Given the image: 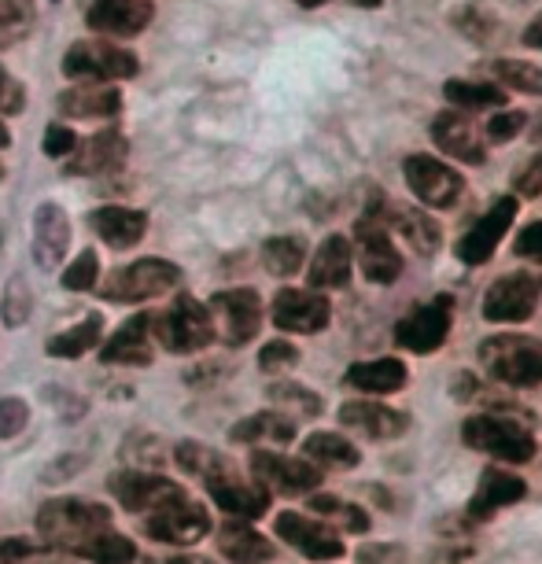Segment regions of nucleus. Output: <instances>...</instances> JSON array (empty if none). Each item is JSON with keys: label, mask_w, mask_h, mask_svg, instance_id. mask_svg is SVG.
<instances>
[{"label": "nucleus", "mask_w": 542, "mask_h": 564, "mask_svg": "<svg viewBox=\"0 0 542 564\" xmlns=\"http://www.w3.org/2000/svg\"><path fill=\"white\" fill-rule=\"evenodd\" d=\"M111 528V509L97 502H78V498H56L41 506L37 531L48 546L56 550H78L93 531Z\"/></svg>", "instance_id": "f257e3e1"}, {"label": "nucleus", "mask_w": 542, "mask_h": 564, "mask_svg": "<svg viewBox=\"0 0 542 564\" xmlns=\"http://www.w3.org/2000/svg\"><path fill=\"white\" fill-rule=\"evenodd\" d=\"M462 440L465 446L506 465H528L535 457V435L520 421L502 417V413H476L462 424Z\"/></svg>", "instance_id": "f03ea898"}, {"label": "nucleus", "mask_w": 542, "mask_h": 564, "mask_svg": "<svg viewBox=\"0 0 542 564\" xmlns=\"http://www.w3.org/2000/svg\"><path fill=\"white\" fill-rule=\"evenodd\" d=\"M152 328L170 355H196L218 339L210 306L199 303L196 295H177L166 314L152 317Z\"/></svg>", "instance_id": "7ed1b4c3"}, {"label": "nucleus", "mask_w": 542, "mask_h": 564, "mask_svg": "<svg viewBox=\"0 0 542 564\" xmlns=\"http://www.w3.org/2000/svg\"><path fill=\"white\" fill-rule=\"evenodd\" d=\"M484 369L509 388H539L542 384V339L535 336H491L480 347Z\"/></svg>", "instance_id": "20e7f679"}, {"label": "nucleus", "mask_w": 542, "mask_h": 564, "mask_svg": "<svg viewBox=\"0 0 542 564\" xmlns=\"http://www.w3.org/2000/svg\"><path fill=\"white\" fill-rule=\"evenodd\" d=\"M63 74L74 82H130L141 74V59L111 41H74L63 56Z\"/></svg>", "instance_id": "39448f33"}, {"label": "nucleus", "mask_w": 542, "mask_h": 564, "mask_svg": "<svg viewBox=\"0 0 542 564\" xmlns=\"http://www.w3.org/2000/svg\"><path fill=\"white\" fill-rule=\"evenodd\" d=\"M181 284V265L166 259H137L122 270H115L100 284V295L111 303H148L174 292Z\"/></svg>", "instance_id": "423d86ee"}, {"label": "nucleus", "mask_w": 542, "mask_h": 564, "mask_svg": "<svg viewBox=\"0 0 542 564\" xmlns=\"http://www.w3.org/2000/svg\"><path fill=\"white\" fill-rule=\"evenodd\" d=\"M355 240H358L361 276H366L369 284H395L399 273H402V254L395 248V240H391L380 196H377V207H369L366 215H361L358 229H355Z\"/></svg>", "instance_id": "0eeeda50"}, {"label": "nucleus", "mask_w": 542, "mask_h": 564, "mask_svg": "<svg viewBox=\"0 0 542 564\" xmlns=\"http://www.w3.org/2000/svg\"><path fill=\"white\" fill-rule=\"evenodd\" d=\"M402 174H406L410 193L421 199L429 210H451L458 207V199L465 193V177L454 170L451 163H440V159L413 152L402 163Z\"/></svg>", "instance_id": "6e6552de"}, {"label": "nucleus", "mask_w": 542, "mask_h": 564, "mask_svg": "<svg viewBox=\"0 0 542 564\" xmlns=\"http://www.w3.org/2000/svg\"><path fill=\"white\" fill-rule=\"evenodd\" d=\"M542 295V281L535 273L520 270V273H506L487 289L484 295V317L495 325H520L535 314Z\"/></svg>", "instance_id": "1a4fd4ad"}, {"label": "nucleus", "mask_w": 542, "mask_h": 564, "mask_svg": "<svg viewBox=\"0 0 542 564\" xmlns=\"http://www.w3.org/2000/svg\"><path fill=\"white\" fill-rule=\"evenodd\" d=\"M144 531L159 542H170V546H193L210 531V517L204 506L181 491L152 509V520L144 524Z\"/></svg>", "instance_id": "9d476101"}, {"label": "nucleus", "mask_w": 542, "mask_h": 564, "mask_svg": "<svg viewBox=\"0 0 542 564\" xmlns=\"http://www.w3.org/2000/svg\"><path fill=\"white\" fill-rule=\"evenodd\" d=\"M454 325V300L451 295H435L432 303L418 306L395 325V344L406 347L410 355H432L446 344Z\"/></svg>", "instance_id": "9b49d317"}, {"label": "nucleus", "mask_w": 542, "mask_h": 564, "mask_svg": "<svg viewBox=\"0 0 542 564\" xmlns=\"http://www.w3.org/2000/svg\"><path fill=\"white\" fill-rule=\"evenodd\" d=\"M210 317H215V333L229 347H243L259 336L262 328V300L254 289H229L210 300Z\"/></svg>", "instance_id": "f8f14e48"}, {"label": "nucleus", "mask_w": 542, "mask_h": 564, "mask_svg": "<svg viewBox=\"0 0 542 564\" xmlns=\"http://www.w3.org/2000/svg\"><path fill=\"white\" fill-rule=\"evenodd\" d=\"M270 317L281 333L314 336L333 322V303H328V295L317 292V289H281L278 295H273V314Z\"/></svg>", "instance_id": "ddd939ff"}, {"label": "nucleus", "mask_w": 542, "mask_h": 564, "mask_svg": "<svg viewBox=\"0 0 542 564\" xmlns=\"http://www.w3.org/2000/svg\"><path fill=\"white\" fill-rule=\"evenodd\" d=\"M251 476L262 487H273L281 495H311L325 480V473L314 462H306V457H284L273 451L251 454Z\"/></svg>", "instance_id": "4468645a"}, {"label": "nucleus", "mask_w": 542, "mask_h": 564, "mask_svg": "<svg viewBox=\"0 0 542 564\" xmlns=\"http://www.w3.org/2000/svg\"><path fill=\"white\" fill-rule=\"evenodd\" d=\"M517 210H520V199L517 196L495 199L491 210H484V215L473 221V229L458 240V259L465 265H484L495 254L498 243H502L509 226H513Z\"/></svg>", "instance_id": "2eb2a0df"}, {"label": "nucleus", "mask_w": 542, "mask_h": 564, "mask_svg": "<svg viewBox=\"0 0 542 564\" xmlns=\"http://www.w3.org/2000/svg\"><path fill=\"white\" fill-rule=\"evenodd\" d=\"M207 484V491L210 498H215V506L221 509V513H229V517H240V520H254V517H262L265 509H270V487H262L259 480L248 484V480H240V473L237 468H221V473H215Z\"/></svg>", "instance_id": "dca6fc26"}, {"label": "nucleus", "mask_w": 542, "mask_h": 564, "mask_svg": "<svg viewBox=\"0 0 542 564\" xmlns=\"http://www.w3.org/2000/svg\"><path fill=\"white\" fill-rule=\"evenodd\" d=\"M432 141L443 155L458 159V163L480 166L487 159V141L484 133L476 130V122L469 115H462L458 108H446L432 119Z\"/></svg>", "instance_id": "f3484780"}, {"label": "nucleus", "mask_w": 542, "mask_h": 564, "mask_svg": "<svg viewBox=\"0 0 542 564\" xmlns=\"http://www.w3.org/2000/svg\"><path fill=\"white\" fill-rule=\"evenodd\" d=\"M155 4L152 0H93L85 12V26L104 37H137L152 26Z\"/></svg>", "instance_id": "a211bd4d"}, {"label": "nucleus", "mask_w": 542, "mask_h": 564, "mask_svg": "<svg viewBox=\"0 0 542 564\" xmlns=\"http://www.w3.org/2000/svg\"><path fill=\"white\" fill-rule=\"evenodd\" d=\"M273 528H278V539H284L289 546H295L303 557H311V561L344 557V539H339L325 520H311L303 513H281Z\"/></svg>", "instance_id": "6ab92c4d"}, {"label": "nucleus", "mask_w": 542, "mask_h": 564, "mask_svg": "<svg viewBox=\"0 0 542 564\" xmlns=\"http://www.w3.org/2000/svg\"><path fill=\"white\" fill-rule=\"evenodd\" d=\"M126 152H130V144H126V137L119 130H100V133H93L89 141L74 144V152L67 155L63 170L74 177L111 174V170H119L126 163Z\"/></svg>", "instance_id": "aec40b11"}, {"label": "nucleus", "mask_w": 542, "mask_h": 564, "mask_svg": "<svg viewBox=\"0 0 542 564\" xmlns=\"http://www.w3.org/2000/svg\"><path fill=\"white\" fill-rule=\"evenodd\" d=\"M122 93L111 82H82L56 97V108L67 119H115L122 115Z\"/></svg>", "instance_id": "412c9836"}, {"label": "nucleus", "mask_w": 542, "mask_h": 564, "mask_svg": "<svg viewBox=\"0 0 542 564\" xmlns=\"http://www.w3.org/2000/svg\"><path fill=\"white\" fill-rule=\"evenodd\" d=\"M100 361L108 366H148L152 361V311H137L130 322L119 325L108 344L100 347Z\"/></svg>", "instance_id": "4be33fe9"}, {"label": "nucleus", "mask_w": 542, "mask_h": 564, "mask_svg": "<svg viewBox=\"0 0 542 564\" xmlns=\"http://www.w3.org/2000/svg\"><path fill=\"white\" fill-rule=\"evenodd\" d=\"M524 495H528L524 476L506 473V468H484L480 484H476V491H473L469 509H465V513H469L473 520H487V517H495L498 509L520 502Z\"/></svg>", "instance_id": "5701e85b"}, {"label": "nucleus", "mask_w": 542, "mask_h": 564, "mask_svg": "<svg viewBox=\"0 0 542 564\" xmlns=\"http://www.w3.org/2000/svg\"><path fill=\"white\" fill-rule=\"evenodd\" d=\"M339 424L344 429H355L369 440H399L406 432L410 417L399 410L384 406V402H373V399H355L347 406H339Z\"/></svg>", "instance_id": "b1692460"}, {"label": "nucleus", "mask_w": 542, "mask_h": 564, "mask_svg": "<svg viewBox=\"0 0 542 564\" xmlns=\"http://www.w3.org/2000/svg\"><path fill=\"white\" fill-rule=\"evenodd\" d=\"M71 248V218L59 204H41L34 210V259L41 270H56Z\"/></svg>", "instance_id": "393cba45"}, {"label": "nucleus", "mask_w": 542, "mask_h": 564, "mask_svg": "<svg viewBox=\"0 0 542 564\" xmlns=\"http://www.w3.org/2000/svg\"><path fill=\"white\" fill-rule=\"evenodd\" d=\"M111 491L122 502V509L130 513H152L155 506H163L166 498L181 495V487L166 476H152V473H119L111 476Z\"/></svg>", "instance_id": "a878e982"}, {"label": "nucleus", "mask_w": 542, "mask_h": 564, "mask_svg": "<svg viewBox=\"0 0 542 564\" xmlns=\"http://www.w3.org/2000/svg\"><path fill=\"white\" fill-rule=\"evenodd\" d=\"M350 262H355V251H350V240L344 232H333V237H325L317 243L314 259H311V289L317 292H333V289H344L350 281Z\"/></svg>", "instance_id": "bb28decb"}, {"label": "nucleus", "mask_w": 542, "mask_h": 564, "mask_svg": "<svg viewBox=\"0 0 542 564\" xmlns=\"http://www.w3.org/2000/svg\"><path fill=\"white\" fill-rule=\"evenodd\" d=\"M89 226L93 232L108 243V248H137L148 232V215L144 210H133V207H122V204H111V207H97L89 215Z\"/></svg>", "instance_id": "cd10ccee"}, {"label": "nucleus", "mask_w": 542, "mask_h": 564, "mask_svg": "<svg viewBox=\"0 0 542 564\" xmlns=\"http://www.w3.org/2000/svg\"><path fill=\"white\" fill-rule=\"evenodd\" d=\"M218 550H221V557L232 564H265V561H273V553H278V546H270V539L259 535L251 524H243L240 517H232L221 524Z\"/></svg>", "instance_id": "c85d7f7f"}, {"label": "nucleus", "mask_w": 542, "mask_h": 564, "mask_svg": "<svg viewBox=\"0 0 542 564\" xmlns=\"http://www.w3.org/2000/svg\"><path fill=\"white\" fill-rule=\"evenodd\" d=\"M344 380L350 388L366 391V395H395V391L406 388L410 372L399 358H373V361H355Z\"/></svg>", "instance_id": "c756f323"}, {"label": "nucleus", "mask_w": 542, "mask_h": 564, "mask_svg": "<svg viewBox=\"0 0 542 564\" xmlns=\"http://www.w3.org/2000/svg\"><path fill=\"white\" fill-rule=\"evenodd\" d=\"M303 457L317 468H358L361 451L339 432H314L303 440Z\"/></svg>", "instance_id": "7c9ffc66"}, {"label": "nucleus", "mask_w": 542, "mask_h": 564, "mask_svg": "<svg viewBox=\"0 0 542 564\" xmlns=\"http://www.w3.org/2000/svg\"><path fill=\"white\" fill-rule=\"evenodd\" d=\"M384 221H388V229H395L406 237V243L418 254H435L440 251V226L429 218V215H421V210H410V207H384Z\"/></svg>", "instance_id": "2f4dec72"}, {"label": "nucleus", "mask_w": 542, "mask_h": 564, "mask_svg": "<svg viewBox=\"0 0 542 564\" xmlns=\"http://www.w3.org/2000/svg\"><path fill=\"white\" fill-rule=\"evenodd\" d=\"M232 440L237 443H292L295 440V421L289 417V413L262 410V413H251V417L237 421Z\"/></svg>", "instance_id": "473e14b6"}, {"label": "nucleus", "mask_w": 542, "mask_h": 564, "mask_svg": "<svg viewBox=\"0 0 542 564\" xmlns=\"http://www.w3.org/2000/svg\"><path fill=\"white\" fill-rule=\"evenodd\" d=\"M443 97L451 108L458 111H495L506 104V89H498L495 82H446L443 85Z\"/></svg>", "instance_id": "72a5a7b5"}, {"label": "nucleus", "mask_w": 542, "mask_h": 564, "mask_svg": "<svg viewBox=\"0 0 542 564\" xmlns=\"http://www.w3.org/2000/svg\"><path fill=\"white\" fill-rule=\"evenodd\" d=\"M74 553L85 557V561H93V564H133L137 561L133 542L126 535H119V531H111V528L93 531V535L85 539Z\"/></svg>", "instance_id": "f704fd0d"}, {"label": "nucleus", "mask_w": 542, "mask_h": 564, "mask_svg": "<svg viewBox=\"0 0 542 564\" xmlns=\"http://www.w3.org/2000/svg\"><path fill=\"white\" fill-rule=\"evenodd\" d=\"M100 333H104V314H89L74 328H67V333L52 336L45 350L52 358H82L85 350H93L100 344Z\"/></svg>", "instance_id": "c9c22d12"}, {"label": "nucleus", "mask_w": 542, "mask_h": 564, "mask_svg": "<svg viewBox=\"0 0 542 564\" xmlns=\"http://www.w3.org/2000/svg\"><path fill=\"white\" fill-rule=\"evenodd\" d=\"M306 262L303 237H270L262 243V265L273 276H295Z\"/></svg>", "instance_id": "e433bc0d"}, {"label": "nucleus", "mask_w": 542, "mask_h": 564, "mask_svg": "<svg viewBox=\"0 0 542 564\" xmlns=\"http://www.w3.org/2000/svg\"><path fill=\"white\" fill-rule=\"evenodd\" d=\"M37 23L34 0H0V48H12L30 37Z\"/></svg>", "instance_id": "4c0bfd02"}, {"label": "nucleus", "mask_w": 542, "mask_h": 564, "mask_svg": "<svg viewBox=\"0 0 542 564\" xmlns=\"http://www.w3.org/2000/svg\"><path fill=\"white\" fill-rule=\"evenodd\" d=\"M491 74L506 85V89L528 93V97H542V67H535V63H528V59H495Z\"/></svg>", "instance_id": "58836bf2"}, {"label": "nucleus", "mask_w": 542, "mask_h": 564, "mask_svg": "<svg viewBox=\"0 0 542 564\" xmlns=\"http://www.w3.org/2000/svg\"><path fill=\"white\" fill-rule=\"evenodd\" d=\"M177 465L185 468L188 476H199V480H210L221 468H229V457L210 451L204 443H181L177 446Z\"/></svg>", "instance_id": "ea45409f"}, {"label": "nucleus", "mask_w": 542, "mask_h": 564, "mask_svg": "<svg viewBox=\"0 0 542 564\" xmlns=\"http://www.w3.org/2000/svg\"><path fill=\"white\" fill-rule=\"evenodd\" d=\"M311 509L314 513L336 517L339 524H344L347 531H355V535H366L369 531V513L355 502H339V498H333V495H311Z\"/></svg>", "instance_id": "a19ab883"}, {"label": "nucleus", "mask_w": 542, "mask_h": 564, "mask_svg": "<svg viewBox=\"0 0 542 564\" xmlns=\"http://www.w3.org/2000/svg\"><path fill=\"white\" fill-rule=\"evenodd\" d=\"M30 311H34V292L26 289L23 276H12L4 295H0V317H4V325L19 328L30 317Z\"/></svg>", "instance_id": "79ce46f5"}, {"label": "nucleus", "mask_w": 542, "mask_h": 564, "mask_svg": "<svg viewBox=\"0 0 542 564\" xmlns=\"http://www.w3.org/2000/svg\"><path fill=\"white\" fill-rule=\"evenodd\" d=\"M278 406H289L295 410L300 417H317L322 413V395L303 384H270V391H265Z\"/></svg>", "instance_id": "37998d69"}, {"label": "nucleus", "mask_w": 542, "mask_h": 564, "mask_svg": "<svg viewBox=\"0 0 542 564\" xmlns=\"http://www.w3.org/2000/svg\"><path fill=\"white\" fill-rule=\"evenodd\" d=\"M97 281H100V259H97V251H82L78 259H74L67 270H63V289L67 292H93L97 289Z\"/></svg>", "instance_id": "c03bdc74"}, {"label": "nucleus", "mask_w": 542, "mask_h": 564, "mask_svg": "<svg viewBox=\"0 0 542 564\" xmlns=\"http://www.w3.org/2000/svg\"><path fill=\"white\" fill-rule=\"evenodd\" d=\"M524 111H509V108H495L491 115V122H487V130H484V141H491V144H509L513 137L524 133Z\"/></svg>", "instance_id": "a18cd8bd"}, {"label": "nucleus", "mask_w": 542, "mask_h": 564, "mask_svg": "<svg viewBox=\"0 0 542 564\" xmlns=\"http://www.w3.org/2000/svg\"><path fill=\"white\" fill-rule=\"evenodd\" d=\"M26 421H30L26 399H19V395L0 399V440H15V435L26 429Z\"/></svg>", "instance_id": "49530a36"}, {"label": "nucleus", "mask_w": 542, "mask_h": 564, "mask_svg": "<svg viewBox=\"0 0 542 564\" xmlns=\"http://www.w3.org/2000/svg\"><path fill=\"white\" fill-rule=\"evenodd\" d=\"M295 361H300V347L289 344V339H270V344L259 350V369H265V372L292 369Z\"/></svg>", "instance_id": "de8ad7c7"}, {"label": "nucleus", "mask_w": 542, "mask_h": 564, "mask_svg": "<svg viewBox=\"0 0 542 564\" xmlns=\"http://www.w3.org/2000/svg\"><path fill=\"white\" fill-rule=\"evenodd\" d=\"M513 196L517 199H535L542 196V152H535L524 166L513 174Z\"/></svg>", "instance_id": "09e8293b"}, {"label": "nucleus", "mask_w": 542, "mask_h": 564, "mask_svg": "<svg viewBox=\"0 0 542 564\" xmlns=\"http://www.w3.org/2000/svg\"><path fill=\"white\" fill-rule=\"evenodd\" d=\"M23 104H26L23 82H19L8 67H0V115H19Z\"/></svg>", "instance_id": "8fccbe9b"}, {"label": "nucleus", "mask_w": 542, "mask_h": 564, "mask_svg": "<svg viewBox=\"0 0 542 564\" xmlns=\"http://www.w3.org/2000/svg\"><path fill=\"white\" fill-rule=\"evenodd\" d=\"M74 144H78V137H74L71 126L52 122L45 130V155L48 159H67L74 152Z\"/></svg>", "instance_id": "3c124183"}, {"label": "nucleus", "mask_w": 542, "mask_h": 564, "mask_svg": "<svg viewBox=\"0 0 542 564\" xmlns=\"http://www.w3.org/2000/svg\"><path fill=\"white\" fill-rule=\"evenodd\" d=\"M513 248L520 259H542V221H531V226L520 229Z\"/></svg>", "instance_id": "603ef678"}, {"label": "nucleus", "mask_w": 542, "mask_h": 564, "mask_svg": "<svg viewBox=\"0 0 542 564\" xmlns=\"http://www.w3.org/2000/svg\"><path fill=\"white\" fill-rule=\"evenodd\" d=\"M37 546L30 539H4L0 542V561H15V557H30Z\"/></svg>", "instance_id": "864d4df0"}, {"label": "nucleus", "mask_w": 542, "mask_h": 564, "mask_svg": "<svg viewBox=\"0 0 542 564\" xmlns=\"http://www.w3.org/2000/svg\"><path fill=\"white\" fill-rule=\"evenodd\" d=\"M391 550H395V546H391V542H388V546L361 550L358 557H361V564H402V561H406V557H391V561H388V553H391Z\"/></svg>", "instance_id": "5fc2aeb1"}, {"label": "nucleus", "mask_w": 542, "mask_h": 564, "mask_svg": "<svg viewBox=\"0 0 542 564\" xmlns=\"http://www.w3.org/2000/svg\"><path fill=\"white\" fill-rule=\"evenodd\" d=\"M524 45H531V48H542V15L531 19V26L524 30Z\"/></svg>", "instance_id": "6e6d98bb"}, {"label": "nucleus", "mask_w": 542, "mask_h": 564, "mask_svg": "<svg viewBox=\"0 0 542 564\" xmlns=\"http://www.w3.org/2000/svg\"><path fill=\"white\" fill-rule=\"evenodd\" d=\"M163 564H210L207 557H193V553H181V557H170Z\"/></svg>", "instance_id": "4d7b16f0"}, {"label": "nucleus", "mask_w": 542, "mask_h": 564, "mask_svg": "<svg viewBox=\"0 0 542 564\" xmlns=\"http://www.w3.org/2000/svg\"><path fill=\"white\" fill-rule=\"evenodd\" d=\"M8 144H12V133H8V126L0 122V148H8Z\"/></svg>", "instance_id": "13d9d810"}, {"label": "nucleus", "mask_w": 542, "mask_h": 564, "mask_svg": "<svg viewBox=\"0 0 542 564\" xmlns=\"http://www.w3.org/2000/svg\"><path fill=\"white\" fill-rule=\"evenodd\" d=\"M350 4H358V8H380L384 0H350Z\"/></svg>", "instance_id": "bf43d9fd"}, {"label": "nucleus", "mask_w": 542, "mask_h": 564, "mask_svg": "<svg viewBox=\"0 0 542 564\" xmlns=\"http://www.w3.org/2000/svg\"><path fill=\"white\" fill-rule=\"evenodd\" d=\"M295 4H303V8H322V4H328V0H295Z\"/></svg>", "instance_id": "052dcab7"}, {"label": "nucleus", "mask_w": 542, "mask_h": 564, "mask_svg": "<svg viewBox=\"0 0 542 564\" xmlns=\"http://www.w3.org/2000/svg\"><path fill=\"white\" fill-rule=\"evenodd\" d=\"M0 177H4V163H0Z\"/></svg>", "instance_id": "680f3d73"}]
</instances>
